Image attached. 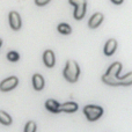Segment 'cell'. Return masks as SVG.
<instances>
[{
  "label": "cell",
  "mask_w": 132,
  "mask_h": 132,
  "mask_svg": "<svg viewBox=\"0 0 132 132\" xmlns=\"http://www.w3.org/2000/svg\"><path fill=\"white\" fill-rule=\"evenodd\" d=\"M45 108L49 111L53 112V114H58L60 112V104L55 100H48L45 102Z\"/></svg>",
  "instance_id": "10"
},
{
  "label": "cell",
  "mask_w": 132,
  "mask_h": 132,
  "mask_svg": "<svg viewBox=\"0 0 132 132\" xmlns=\"http://www.w3.org/2000/svg\"><path fill=\"white\" fill-rule=\"evenodd\" d=\"M117 48V42L116 39H109L104 45V55L105 56H111L116 51Z\"/></svg>",
  "instance_id": "9"
},
{
  "label": "cell",
  "mask_w": 132,
  "mask_h": 132,
  "mask_svg": "<svg viewBox=\"0 0 132 132\" xmlns=\"http://www.w3.org/2000/svg\"><path fill=\"white\" fill-rule=\"evenodd\" d=\"M12 122H13L12 121V117L7 112L0 110V123L4 124V125H11Z\"/></svg>",
  "instance_id": "13"
},
{
  "label": "cell",
  "mask_w": 132,
  "mask_h": 132,
  "mask_svg": "<svg viewBox=\"0 0 132 132\" xmlns=\"http://www.w3.org/2000/svg\"><path fill=\"white\" fill-rule=\"evenodd\" d=\"M78 110V104L75 102H66L60 104V111L64 112H74Z\"/></svg>",
  "instance_id": "12"
},
{
  "label": "cell",
  "mask_w": 132,
  "mask_h": 132,
  "mask_svg": "<svg viewBox=\"0 0 132 132\" xmlns=\"http://www.w3.org/2000/svg\"><path fill=\"white\" fill-rule=\"evenodd\" d=\"M85 14H86V4L75 6L74 14H73V16H74L75 20H81V19L85 16Z\"/></svg>",
  "instance_id": "11"
},
{
  "label": "cell",
  "mask_w": 132,
  "mask_h": 132,
  "mask_svg": "<svg viewBox=\"0 0 132 132\" xmlns=\"http://www.w3.org/2000/svg\"><path fill=\"white\" fill-rule=\"evenodd\" d=\"M112 2H114L115 5H121L122 2H123V0H111Z\"/></svg>",
  "instance_id": "20"
},
{
  "label": "cell",
  "mask_w": 132,
  "mask_h": 132,
  "mask_svg": "<svg viewBox=\"0 0 132 132\" xmlns=\"http://www.w3.org/2000/svg\"><path fill=\"white\" fill-rule=\"evenodd\" d=\"M1 44H2V41H1V38H0V46H1Z\"/></svg>",
  "instance_id": "21"
},
{
  "label": "cell",
  "mask_w": 132,
  "mask_h": 132,
  "mask_svg": "<svg viewBox=\"0 0 132 132\" xmlns=\"http://www.w3.org/2000/svg\"><path fill=\"white\" fill-rule=\"evenodd\" d=\"M68 2L73 6H79V5L86 4V0H68Z\"/></svg>",
  "instance_id": "18"
},
{
  "label": "cell",
  "mask_w": 132,
  "mask_h": 132,
  "mask_svg": "<svg viewBox=\"0 0 132 132\" xmlns=\"http://www.w3.org/2000/svg\"><path fill=\"white\" fill-rule=\"evenodd\" d=\"M43 62H44V64H45L46 67H49V68L53 67L56 64L55 53H53L51 50H46L43 55Z\"/></svg>",
  "instance_id": "6"
},
{
  "label": "cell",
  "mask_w": 132,
  "mask_h": 132,
  "mask_svg": "<svg viewBox=\"0 0 132 132\" xmlns=\"http://www.w3.org/2000/svg\"><path fill=\"white\" fill-rule=\"evenodd\" d=\"M102 21H103V14H101V13H95L90 19H89L88 26H89V28L94 29V28H97L98 26L102 23Z\"/></svg>",
  "instance_id": "7"
},
{
  "label": "cell",
  "mask_w": 132,
  "mask_h": 132,
  "mask_svg": "<svg viewBox=\"0 0 132 132\" xmlns=\"http://www.w3.org/2000/svg\"><path fill=\"white\" fill-rule=\"evenodd\" d=\"M79 74H80V68L77 62L70 59L67 60L64 68V78L67 80L68 82H77L79 79Z\"/></svg>",
  "instance_id": "2"
},
{
  "label": "cell",
  "mask_w": 132,
  "mask_h": 132,
  "mask_svg": "<svg viewBox=\"0 0 132 132\" xmlns=\"http://www.w3.org/2000/svg\"><path fill=\"white\" fill-rule=\"evenodd\" d=\"M84 114L86 115L88 121H90V122L97 121V119L103 115V108L100 107V105L89 104V105H86V107L84 108Z\"/></svg>",
  "instance_id": "3"
},
{
  "label": "cell",
  "mask_w": 132,
  "mask_h": 132,
  "mask_svg": "<svg viewBox=\"0 0 132 132\" xmlns=\"http://www.w3.org/2000/svg\"><path fill=\"white\" fill-rule=\"evenodd\" d=\"M7 58H8V60H11V62H18L20 56H19V53L15 52V51H11V52L7 53Z\"/></svg>",
  "instance_id": "17"
},
{
  "label": "cell",
  "mask_w": 132,
  "mask_h": 132,
  "mask_svg": "<svg viewBox=\"0 0 132 132\" xmlns=\"http://www.w3.org/2000/svg\"><path fill=\"white\" fill-rule=\"evenodd\" d=\"M36 123L34 121H29L24 126V132H36Z\"/></svg>",
  "instance_id": "16"
},
{
  "label": "cell",
  "mask_w": 132,
  "mask_h": 132,
  "mask_svg": "<svg viewBox=\"0 0 132 132\" xmlns=\"http://www.w3.org/2000/svg\"><path fill=\"white\" fill-rule=\"evenodd\" d=\"M49 1H50V0H35V4H36L37 6H44V5H46Z\"/></svg>",
  "instance_id": "19"
},
{
  "label": "cell",
  "mask_w": 132,
  "mask_h": 132,
  "mask_svg": "<svg viewBox=\"0 0 132 132\" xmlns=\"http://www.w3.org/2000/svg\"><path fill=\"white\" fill-rule=\"evenodd\" d=\"M58 31H59L60 34L68 35V34H71L72 29H71V27L68 24H66V23H60V24L58 26Z\"/></svg>",
  "instance_id": "15"
},
{
  "label": "cell",
  "mask_w": 132,
  "mask_h": 132,
  "mask_svg": "<svg viewBox=\"0 0 132 132\" xmlns=\"http://www.w3.org/2000/svg\"><path fill=\"white\" fill-rule=\"evenodd\" d=\"M122 70V64L119 62H115L110 65L105 74L102 75V81L109 86H119V72Z\"/></svg>",
  "instance_id": "1"
},
{
  "label": "cell",
  "mask_w": 132,
  "mask_h": 132,
  "mask_svg": "<svg viewBox=\"0 0 132 132\" xmlns=\"http://www.w3.org/2000/svg\"><path fill=\"white\" fill-rule=\"evenodd\" d=\"M19 84V79L16 77H9L7 79L2 80L0 82V90L1 92H8L14 89Z\"/></svg>",
  "instance_id": "4"
},
{
  "label": "cell",
  "mask_w": 132,
  "mask_h": 132,
  "mask_svg": "<svg viewBox=\"0 0 132 132\" xmlns=\"http://www.w3.org/2000/svg\"><path fill=\"white\" fill-rule=\"evenodd\" d=\"M32 86H34L35 90H42L44 88V79L41 74L36 73L32 75Z\"/></svg>",
  "instance_id": "8"
},
{
  "label": "cell",
  "mask_w": 132,
  "mask_h": 132,
  "mask_svg": "<svg viewBox=\"0 0 132 132\" xmlns=\"http://www.w3.org/2000/svg\"><path fill=\"white\" fill-rule=\"evenodd\" d=\"M9 24L13 30H19L21 28V18L18 12H11L9 13Z\"/></svg>",
  "instance_id": "5"
},
{
  "label": "cell",
  "mask_w": 132,
  "mask_h": 132,
  "mask_svg": "<svg viewBox=\"0 0 132 132\" xmlns=\"http://www.w3.org/2000/svg\"><path fill=\"white\" fill-rule=\"evenodd\" d=\"M132 85V72L119 78V86H130Z\"/></svg>",
  "instance_id": "14"
}]
</instances>
